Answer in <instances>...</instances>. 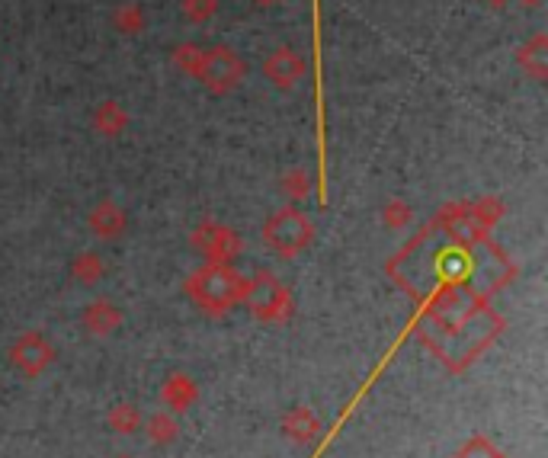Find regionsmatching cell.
Segmentation results:
<instances>
[{
  "mask_svg": "<svg viewBox=\"0 0 548 458\" xmlns=\"http://www.w3.org/2000/svg\"><path fill=\"white\" fill-rule=\"evenodd\" d=\"M247 65L234 55L228 45H215V49H202V61L196 71V81L215 97H228L231 90L244 84Z\"/></svg>",
  "mask_w": 548,
  "mask_h": 458,
  "instance_id": "obj_1",
  "label": "cell"
},
{
  "mask_svg": "<svg viewBox=\"0 0 548 458\" xmlns=\"http://www.w3.org/2000/svg\"><path fill=\"white\" fill-rule=\"evenodd\" d=\"M305 74H308V61L295 49H289V45L270 52V58L263 61V77L279 90H292Z\"/></svg>",
  "mask_w": 548,
  "mask_h": 458,
  "instance_id": "obj_2",
  "label": "cell"
},
{
  "mask_svg": "<svg viewBox=\"0 0 548 458\" xmlns=\"http://www.w3.org/2000/svg\"><path fill=\"white\" fill-rule=\"evenodd\" d=\"M516 65L523 68V74H529L532 81H545L548 74V36L536 33L529 42H523L516 49Z\"/></svg>",
  "mask_w": 548,
  "mask_h": 458,
  "instance_id": "obj_3",
  "label": "cell"
},
{
  "mask_svg": "<svg viewBox=\"0 0 548 458\" xmlns=\"http://www.w3.org/2000/svg\"><path fill=\"white\" fill-rule=\"evenodd\" d=\"M93 129L106 138H116L129 129V113H125V106L116 103V100H103L97 109H93Z\"/></svg>",
  "mask_w": 548,
  "mask_h": 458,
  "instance_id": "obj_4",
  "label": "cell"
},
{
  "mask_svg": "<svg viewBox=\"0 0 548 458\" xmlns=\"http://www.w3.org/2000/svg\"><path fill=\"white\" fill-rule=\"evenodd\" d=\"M113 26L119 29L122 36H138L145 29V10L138 4H122L113 13Z\"/></svg>",
  "mask_w": 548,
  "mask_h": 458,
  "instance_id": "obj_5",
  "label": "cell"
},
{
  "mask_svg": "<svg viewBox=\"0 0 548 458\" xmlns=\"http://www.w3.org/2000/svg\"><path fill=\"white\" fill-rule=\"evenodd\" d=\"M180 10H183V17L190 20V23L206 26L218 13V0H180Z\"/></svg>",
  "mask_w": 548,
  "mask_h": 458,
  "instance_id": "obj_6",
  "label": "cell"
},
{
  "mask_svg": "<svg viewBox=\"0 0 548 458\" xmlns=\"http://www.w3.org/2000/svg\"><path fill=\"white\" fill-rule=\"evenodd\" d=\"M199 61H202V49H199V45H193V42H180L177 49H174V65L186 77H196Z\"/></svg>",
  "mask_w": 548,
  "mask_h": 458,
  "instance_id": "obj_7",
  "label": "cell"
},
{
  "mask_svg": "<svg viewBox=\"0 0 548 458\" xmlns=\"http://www.w3.org/2000/svg\"><path fill=\"white\" fill-rule=\"evenodd\" d=\"M93 221H97V225H100V228H113V225H116V221H119V215H116V209H113V205H109V202H106V205H103V209L97 212V218H93Z\"/></svg>",
  "mask_w": 548,
  "mask_h": 458,
  "instance_id": "obj_8",
  "label": "cell"
},
{
  "mask_svg": "<svg viewBox=\"0 0 548 458\" xmlns=\"http://www.w3.org/2000/svg\"><path fill=\"white\" fill-rule=\"evenodd\" d=\"M286 189H289V193H292V189H295V193H302V189H305V173H299V170L289 173V177H286Z\"/></svg>",
  "mask_w": 548,
  "mask_h": 458,
  "instance_id": "obj_9",
  "label": "cell"
},
{
  "mask_svg": "<svg viewBox=\"0 0 548 458\" xmlns=\"http://www.w3.org/2000/svg\"><path fill=\"white\" fill-rule=\"evenodd\" d=\"M484 4H488V7H494V10H504V7L510 4V0H484Z\"/></svg>",
  "mask_w": 548,
  "mask_h": 458,
  "instance_id": "obj_10",
  "label": "cell"
},
{
  "mask_svg": "<svg viewBox=\"0 0 548 458\" xmlns=\"http://www.w3.org/2000/svg\"><path fill=\"white\" fill-rule=\"evenodd\" d=\"M273 4H279V0H254V7H273Z\"/></svg>",
  "mask_w": 548,
  "mask_h": 458,
  "instance_id": "obj_11",
  "label": "cell"
},
{
  "mask_svg": "<svg viewBox=\"0 0 548 458\" xmlns=\"http://www.w3.org/2000/svg\"><path fill=\"white\" fill-rule=\"evenodd\" d=\"M520 4H526V7H542V0H520Z\"/></svg>",
  "mask_w": 548,
  "mask_h": 458,
  "instance_id": "obj_12",
  "label": "cell"
}]
</instances>
